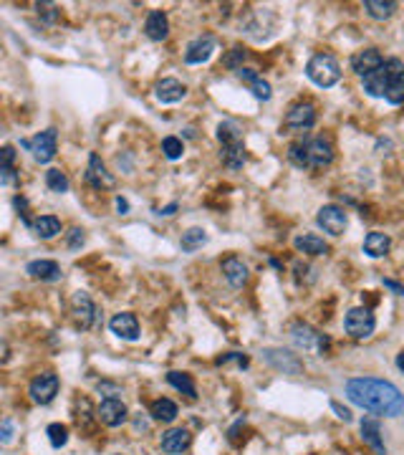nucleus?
I'll return each mask as SVG.
<instances>
[{
	"label": "nucleus",
	"mask_w": 404,
	"mask_h": 455,
	"mask_svg": "<svg viewBox=\"0 0 404 455\" xmlns=\"http://www.w3.org/2000/svg\"><path fill=\"white\" fill-rule=\"evenodd\" d=\"M348 402H354L362 410H369L384 417H397L404 413V395L397 385L376 377H351L344 387Z\"/></svg>",
	"instance_id": "f257e3e1"
},
{
	"label": "nucleus",
	"mask_w": 404,
	"mask_h": 455,
	"mask_svg": "<svg viewBox=\"0 0 404 455\" xmlns=\"http://www.w3.org/2000/svg\"><path fill=\"white\" fill-rule=\"evenodd\" d=\"M288 160L301 169H323L334 162V147L326 137H306L288 147Z\"/></svg>",
	"instance_id": "f03ea898"
},
{
	"label": "nucleus",
	"mask_w": 404,
	"mask_h": 455,
	"mask_svg": "<svg viewBox=\"0 0 404 455\" xmlns=\"http://www.w3.org/2000/svg\"><path fill=\"white\" fill-rule=\"evenodd\" d=\"M306 76L314 81L321 89H328V86L339 84L342 78V66L331 53H316L311 61L306 63Z\"/></svg>",
	"instance_id": "7ed1b4c3"
},
{
	"label": "nucleus",
	"mask_w": 404,
	"mask_h": 455,
	"mask_svg": "<svg viewBox=\"0 0 404 455\" xmlns=\"http://www.w3.org/2000/svg\"><path fill=\"white\" fill-rule=\"evenodd\" d=\"M384 71V101L399 106L404 104V63L399 58H387Z\"/></svg>",
	"instance_id": "20e7f679"
},
{
	"label": "nucleus",
	"mask_w": 404,
	"mask_h": 455,
	"mask_svg": "<svg viewBox=\"0 0 404 455\" xmlns=\"http://www.w3.org/2000/svg\"><path fill=\"white\" fill-rule=\"evenodd\" d=\"M21 147L28 149L31 157L41 165H49L56 157V129H43L31 140H21Z\"/></svg>",
	"instance_id": "39448f33"
},
{
	"label": "nucleus",
	"mask_w": 404,
	"mask_h": 455,
	"mask_svg": "<svg viewBox=\"0 0 404 455\" xmlns=\"http://www.w3.org/2000/svg\"><path fill=\"white\" fill-rule=\"evenodd\" d=\"M344 329H346L348 336H354V339H369L376 329V319L367 306L348 308L346 319H344Z\"/></svg>",
	"instance_id": "423d86ee"
},
{
	"label": "nucleus",
	"mask_w": 404,
	"mask_h": 455,
	"mask_svg": "<svg viewBox=\"0 0 404 455\" xmlns=\"http://www.w3.org/2000/svg\"><path fill=\"white\" fill-rule=\"evenodd\" d=\"M316 124V106L311 101H301L288 109L286 119H283V129L288 134H303Z\"/></svg>",
	"instance_id": "0eeeda50"
},
{
	"label": "nucleus",
	"mask_w": 404,
	"mask_h": 455,
	"mask_svg": "<svg viewBox=\"0 0 404 455\" xmlns=\"http://www.w3.org/2000/svg\"><path fill=\"white\" fill-rule=\"evenodd\" d=\"M291 339L293 344L298 347V349H308V351H319V354H323V351L328 349V336H323L321 331H316L314 326H308V324H293L291 326Z\"/></svg>",
	"instance_id": "6e6552de"
},
{
	"label": "nucleus",
	"mask_w": 404,
	"mask_h": 455,
	"mask_svg": "<svg viewBox=\"0 0 404 455\" xmlns=\"http://www.w3.org/2000/svg\"><path fill=\"white\" fill-rule=\"evenodd\" d=\"M58 387H61L58 374L43 372V374L31 379V387H28L31 399H33L35 405H49V402H53V397L58 395Z\"/></svg>",
	"instance_id": "1a4fd4ad"
},
{
	"label": "nucleus",
	"mask_w": 404,
	"mask_h": 455,
	"mask_svg": "<svg viewBox=\"0 0 404 455\" xmlns=\"http://www.w3.org/2000/svg\"><path fill=\"white\" fill-rule=\"evenodd\" d=\"M263 359L271 364L273 370L283 372V374H301L303 372V362L298 359V354H293L288 349L268 347V349H263Z\"/></svg>",
	"instance_id": "9d476101"
},
{
	"label": "nucleus",
	"mask_w": 404,
	"mask_h": 455,
	"mask_svg": "<svg viewBox=\"0 0 404 455\" xmlns=\"http://www.w3.org/2000/svg\"><path fill=\"white\" fill-rule=\"evenodd\" d=\"M316 223H319V228H323V233H328V235H344V231H346V225H348V217H346V210L339 208V205H323L319 210V215H316Z\"/></svg>",
	"instance_id": "9b49d317"
},
{
	"label": "nucleus",
	"mask_w": 404,
	"mask_h": 455,
	"mask_svg": "<svg viewBox=\"0 0 404 455\" xmlns=\"http://www.w3.org/2000/svg\"><path fill=\"white\" fill-rule=\"evenodd\" d=\"M96 417L104 422L106 427H119L124 425L126 417H129V410L119 397H104L101 405L96 407Z\"/></svg>",
	"instance_id": "f8f14e48"
},
{
	"label": "nucleus",
	"mask_w": 404,
	"mask_h": 455,
	"mask_svg": "<svg viewBox=\"0 0 404 455\" xmlns=\"http://www.w3.org/2000/svg\"><path fill=\"white\" fill-rule=\"evenodd\" d=\"M217 49V41L215 35H197L195 41H190L187 51H185V63H190V66H197V63H205L212 58V53H215Z\"/></svg>",
	"instance_id": "ddd939ff"
},
{
	"label": "nucleus",
	"mask_w": 404,
	"mask_h": 455,
	"mask_svg": "<svg viewBox=\"0 0 404 455\" xmlns=\"http://www.w3.org/2000/svg\"><path fill=\"white\" fill-rule=\"evenodd\" d=\"M71 311L76 316V324L81 329H91L96 324V306L91 301V296L86 291H76L71 296Z\"/></svg>",
	"instance_id": "4468645a"
},
{
	"label": "nucleus",
	"mask_w": 404,
	"mask_h": 455,
	"mask_svg": "<svg viewBox=\"0 0 404 455\" xmlns=\"http://www.w3.org/2000/svg\"><path fill=\"white\" fill-rule=\"evenodd\" d=\"M109 329H112L119 339H126V342H137V339H140V322H137V316L129 314V311L114 314L112 322H109Z\"/></svg>",
	"instance_id": "2eb2a0df"
},
{
	"label": "nucleus",
	"mask_w": 404,
	"mask_h": 455,
	"mask_svg": "<svg viewBox=\"0 0 404 455\" xmlns=\"http://www.w3.org/2000/svg\"><path fill=\"white\" fill-rule=\"evenodd\" d=\"M86 182H89L91 188L96 190H104V188H114V177L109 175V169H106V165L101 162V157H99L96 152H91L89 157V169H86Z\"/></svg>",
	"instance_id": "dca6fc26"
},
{
	"label": "nucleus",
	"mask_w": 404,
	"mask_h": 455,
	"mask_svg": "<svg viewBox=\"0 0 404 455\" xmlns=\"http://www.w3.org/2000/svg\"><path fill=\"white\" fill-rule=\"evenodd\" d=\"M154 97L162 104H177V101H182V99L187 97V86L182 84V81H177V78H162L154 86Z\"/></svg>",
	"instance_id": "f3484780"
},
{
	"label": "nucleus",
	"mask_w": 404,
	"mask_h": 455,
	"mask_svg": "<svg viewBox=\"0 0 404 455\" xmlns=\"http://www.w3.org/2000/svg\"><path fill=\"white\" fill-rule=\"evenodd\" d=\"M235 76L243 81L248 89H251V94L255 99H260V101H268V99L273 97V89H271V84L265 81L263 76H260L258 71H253V69H240V71H235Z\"/></svg>",
	"instance_id": "a211bd4d"
},
{
	"label": "nucleus",
	"mask_w": 404,
	"mask_h": 455,
	"mask_svg": "<svg viewBox=\"0 0 404 455\" xmlns=\"http://www.w3.org/2000/svg\"><path fill=\"white\" fill-rule=\"evenodd\" d=\"M379 66H384V58L376 49H364V51H359V53L351 56V69H354L362 78L374 74Z\"/></svg>",
	"instance_id": "6ab92c4d"
},
{
	"label": "nucleus",
	"mask_w": 404,
	"mask_h": 455,
	"mask_svg": "<svg viewBox=\"0 0 404 455\" xmlns=\"http://www.w3.org/2000/svg\"><path fill=\"white\" fill-rule=\"evenodd\" d=\"M220 271H223L225 281H228L233 288H243L245 283H248V266H245L243 258H237V256H228V258L220 263Z\"/></svg>",
	"instance_id": "aec40b11"
},
{
	"label": "nucleus",
	"mask_w": 404,
	"mask_h": 455,
	"mask_svg": "<svg viewBox=\"0 0 404 455\" xmlns=\"http://www.w3.org/2000/svg\"><path fill=\"white\" fill-rule=\"evenodd\" d=\"M190 442H192V435L185 427H172V430L162 435V450L169 455H180L182 450L190 448Z\"/></svg>",
	"instance_id": "412c9836"
},
{
	"label": "nucleus",
	"mask_w": 404,
	"mask_h": 455,
	"mask_svg": "<svg viewBox=\"0 0 404 455\" xmlns=\"http://www.w3.org/2000/svg\"><path fill=\"white\" fill-rule=\"evenodd\" d=\"M144 33L149 41H165L169 35V18L162 10H152L144 21Z\"/></svg>",
	"instance_id": "4be33fe9"
},
{
	"label": "nucleus",
	"mask_w": 404,
	"mask_h": 455,
	"mask_svg": "<svg viewBox=\"0 0 404 455\" xmlns=\"http://www.w3.org/2000/svg\"><path fill=\"white\" fill-rule=\"evenodd\" d=\"M362 438L376 455H387V445L382 440V427L374 417H364L362 420Z\"/></svg>",
	"instance_id": "5701e85b"
},
{
	"label": "nucleus",
	"mask_w": 404,
	"mask_h": 455,
	"mask_svg": "<svg viewBox=\"0 0 404 455\" xmlns=\"http://www.w3.org/2000/svg\"><path fill=\"white\" fill-rule=\"evenodd\" d=\"M293 245L298 253H306V256H326L328 253V243L323 238H319L316 233H303V235H296Z\"/></svg>",
	"instance_id": "b1692460"
},
{
	"label": "nucleus",
	"mask_w": 404,
	"mask_h": 455,
	"mask_svg": "<svg viewBox=\"0 0 404 455\" xmlns=\"http://www.w3.org/2000/svg\"><path fill=\"white\" fill-rule=\"evenodd\" d=\"M26 273L41 281H58L63 276L61 266H58L56 260H31L28 266H26Z\"/></svg>",
	"instance_id": "393cba45"
},
{
	"label": "nucleus",
	"mask_w": 404,
	"mask_h": 455,
	"mask_svg": "<svg viewBox=\"0 0 404 455\" xmlns=\"http://www.w3.org/2000/svg\"><path fill=\"white\" fill-rule=\"evenodd\" d=\"M31 231H33L35 238L51 240V238H56L58 233H61V220H58L56 215H41V217H35V220H33Z\"/></svg>",
	"instance_id": "a878e982"
},
{
	"label": "nucleus",
	"mask_w": 404,
	"mask_h": 455,
	"mask_svg": "<svg viewBox=\"0 0 404 455\" xmlns=\"http://www.w3.org/2000/svg\"><path fill=\"white\" fill-rule=\"evenodd\" d=\"M392 248V238L387 233H369L367 238H364V253L371 256V258H382L387 256Z\"/></svg>",
	"instance_id": "bb28decb"
},
{
	"label": "nucleus",
	"mask_w": 404,
	"mask_h": 455,
	"mask_svg": "<svg viewBox=\"0 0 404 455\" xmlns=\"http://www.w3.org/2000/svg\"><path fill=\"white\" fill-rule=\"evenodd\" d=\"M149 415H152L154 422H174L177 420V415H180V410H177V405H174L172 399L162 397V399H154L152 402Z\"/></svg>",
	"instance_id": "cd10ccee"
},
{
	"label": "nucleus",
	"mask_w": 404,
	"mask_h": 455,
	"mask_svg": "<svg viewBox=\"0 0 404 455\" xmlns=\"http://www.w3.org/2000/svg\"><path fill=\"white\" fill-rule=\"evenodd\" d=\"M364 10L374 21H387V18L394 15L397 3H392V0H364Z\"/></svg>",
	"instance_id": "c85d7f7f"
},
{
	"label": "nucleus",
	"mask_w": 404,
	"mask_h": 455,
	"mask_svg": "<svg viewBox=\"0 0 404 455\" xmlns=\"http://www.w3.org/2000/svg\"><path fill=\"white\" fill-rule=\"evenodd\" d=\"M220 160H223L225 167L240 169L245 165V160H248V154H245V144L240 142V144H228V147H223Z\"/></svg>",
	"instance_id": "c756f323"
},
{
	"label": "nucleus",
	"mask_w": 404,
	"mask_h": 455,
	"mask_svg": "<svg viewBox=\"0 0 404 455\" xmlns=\"http://www.w3.org/2000/svg\"><path fill=\"white\" fill-rule=\"evenodd\" d=\"M167 382L174 390H180L182 395H187L190 399H197L195 382H192V377H190L187 372H167Z\"/></svg>",
	"instance_id": "7c9ffc66"
},
{
	"label": "nucleus",
	"mask_w": 404,
	"mask_h": 455,
	"mask_svg": "<svg viewBox=\"0 0 404 455\" xmlns=\"http://www.w3.org/2000/svg\"><path fill=\"white\" fill-rule=\"evenodd\" d=\"M217 140H220L223 147H228V144H240V142H243V132H240V126H237L235 122H220V124H217Z\"/></svg>",
	"instance_id": "2f4dec72"
},
{
	"label": "nucleus",
	"mask_w": 404,
	"mask_h": 455,
	"mask_svg": "<svg viewBox=\"0 0 404 455\" xmlns=\"http://www.w3.org/2000/svg\"><path fill=\"white\" fill-rule=\"evenodd\" d=\"M208 243V233L202 231V228H190L187 233H182V251L185 253H195L197 248H202V245Z\"/></svg>",
	"instance_id": "473e14b6"
},
{
	"label": "nucleus",
	"mask_w": 404,
	"mask_h": 455,
	"mask_svg": "<svg viewBox=\"0 0 404 455\" xmlns=\"http://www.w3.org/2000/svg\"><path fill=\"white\" fill-rule=\"evenodd\" d=\"M13 160H15L13 147H10V144H6V147H3V152H0V180H3V185H10V182H15Z\"/></svg>",
	"instance_id": "72a5a7b5"
},
{
	"label": "nucleus",
	"mask_w": 404,
	"mask_h": 455,
	"mask_svg": "<svg viewBox=\"0 0 404 455\" xmlns=\"http://www.w3.org/2000/svg\"><path fill=\"white\" fill-rule=\"evenodd\" d=\"M46 185H49L51 192H58V195H63V192H69L71 182L69 177H66V172H61V169H49L46 172Z\"/></svg>",
	"instance_id": "f704fd0d"
},
{
	"label": "nucleus",
	"mask_w": 404,
	"mask_h": 455,
	"mask_svg": "<svg viewBox=\"0 0 404 455\" xmlns=\"http://www.w3.org/2000/svg\"><path fill=\"white\" fill-rule=\"evenodd\" d=\"M46 435H49V442L53 448H63V445L69 442V430H66V425H61V422H51V425L46 427Z\"/></svg>",
	"instance_id": "c9c22d12"
},
{
	"label": "nucleus",
	"mask_w": 404,
	"mask_h": 455,
	"mask_svg": "<svg viewBox=\"0 0 404 455\" xmlns=\"http://www.w3.org/2000/svg\"><path fill=\"white\" fill-rule=\"evenodd\" d=\"M162 152H165V157L167 160H180L182 152H185V144H182V140H177V137H165L162 140Z\"/></svg>",
	"instance_id": "e433bc0d"
},
{
	"label": "nucleus",
	"mask_w": 404,
	"mask_h": 455,
	"mask_svg": "<svg viewBox=\"0 0 404 455\" xmlns=\"http://www.w3.org/2000/svg\"><path fill=\"white\" fill-rule=\"evenodd\" d=\"M243 61H245V49H240V46H235V49H233L230 53L223 58L225 69H230V71H240V69H243Z\"/></svg>",
	"instance_id": "4c0bfd02"
},
{
	"label": "nucleus",
	"mask_w": 404,
	"mask_h": 455,
	"mask_svg": "<svg viewBox=\"0 0 404 455\" xmlns=\"http://www.w3.org/2000/svg\"><path fill=\"white\" fill-rule=\"evenodd\" d=\"M86 243V235L81 228H71L69 231V248L71 251H76V248H81V245Z\"/></svg>",
	"instance_id": "58836bf2"
},
{
	"label": "nucleus",
	"mask_w": 404,
	"mask_h": 455,
	"mask_svg": "<svg viewBox=\"0 0 404 455\" xmlns=\"http://www.w3.org/2000/svg\"><path fill=\"white\" fill-rule=\"evenodd\" d=\"M230 362H237V367H248V357L240 354V351H230V354H225V357L217 359V364H230Z\"/></svg>",
	"instance_id": "ea45409f"
},
{
	"label": "nucleus",
	"mask_w": 404,
	"mask_h": 455,
	"mask_svg": "<svg viewBox=\"0 0 404 455\" xmlns=\"http://www.w3.org/2000/svg\"><path fill=\"white\" fill-rule=\"evenodd\" d=\"M38 15L43 13V18H46V23H53L58 18V10H56V6H51V3H38Z\"/></svg>",
	"instance_id": "a19ab883"
},
{
	"label": "nucleus",
	"mask_w": 404,
	"mask_h": 455,
	"mask_svg": "<svg viewBox=\"0 0 404 455\" xmlns=\"http://www.w3.org/2000/svg\"><path fill=\"white\" fill-rule=\"evenodd\" d=\"M0 440H3V445H8V442L13 440V420H3V433H0Z\"/></svg>",
	"instance_id": "79ce46f5"
},
{
	"label": "nucleus",
	"mask_w": 404,
	"mask_h": 455,
	"mask_svg": "<svg viewBox=\"0 0 404 455\" xmlns=\"http://www.w3.org/2000/svg\"><path fill=\"white\" fill-rule=\"evenodd\" d=\"M382 283L387 288H389V291H394V294L397 296H404V286L402 283H397V281H392V279H382Z\"/></svg>",
	"instance_id": "37998d69"
},
{
	"label": "nucleus",
	"mask_w": 404,
	"mask_h": 455,
	"mask_svg": "<svg viewBox=\"0 0 404 455\" xmlns=\"http://www.w3.org/2000/svg\"><path fill=\"white\" fill-rule=\"evenodd\" d=\"M331 410H334V413L339 415V417H342L344 422H348V420H351V413H348L346 407H342V405H339V402H331Z\"/></svg>",
	"instance_id": "c03bdc74"
},
{
	"label": "nucleus",
	"mask_w": 404,
	"mask_h": 455,
	"mask_svg": "<svg viewBox=\"0 0 404 455\" xmlns=\"http://www.w3.org/2000/svg\"><path fill=\"white\" fill-rule=\"evenodd\" d=\"M117 210H119V215H126V213H129V203H126L121 195L117 197Z\"/></svg>",
	"instance_id": "a18cd8bd"
},
{
	"label": "nucleus",
	"mask_w": 404,
	"mask_h": 455,
	"mask_svg": "<svg viewBox=\"0 0 404 455\" xmlns=\"http://www.w3.org/2000/svg\"><path fill=\"white\" fill-rule=\"evenodd\" d=\"M177 210V203H172V205H167L165 210H160V215H172V213Z\"/></svg>",
	"instance_id": "49530a36"
},
{
	"label": "nucleus",
	"mask_w": 404,
	"mask_h": 455,
	"mask_svg": "<svg viewBox=\"0 0 404 455\" xmlns=\"http://www.w3.org/2000/svg\"><path fill=\"white\" fill-rule=\"evenodd\" d=\"M397 367H399V372H404V349L397 354Z\"/></svg>",
	"instance_id": "de8ad7c7"
}]
</instances>
